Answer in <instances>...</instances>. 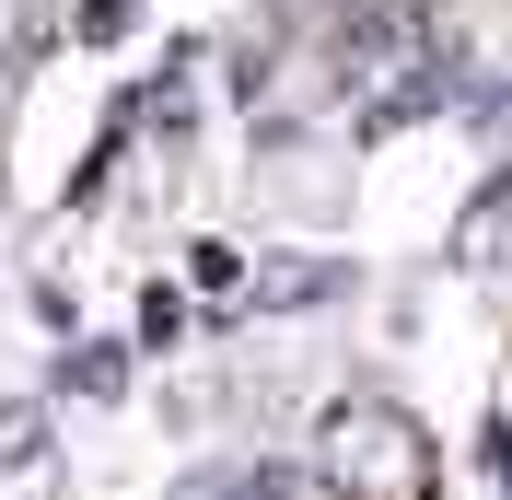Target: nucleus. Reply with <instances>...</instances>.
I'll use <instances>...</instances> for the list:
<instances>
[{
  "label": "nucleus",
  "mask_w": 512,
  "mask_h": 500,
  "mask_svg": "<svg viewBox=\"0 0 512 500\" xmlns=\"http://www.w3.org/2000/svg\"><path fill=\"white\" fill-rule=\"evenodd\" d=\"M326 489L338 500H431V431L384 396L326 407Z\"/></svg>",
  "instance_id": "1"
},
{
  "label": "nucleus",
  "mask_w": 512,
  "mask_h": 500,
  "mask_svg": "<svg viewBox=\"0 0 512 500\" xmlns=\"http://www.w3.org/2000/svg\"><path fill=\"white\" fill-rule=\"evenodd\" d=\"M326 280H338V268H315V256H268V268H256V303H326Z\"/></svg>",
  "instance_id": "2"
},
{
  "label": "nucleus",
  "mask_w": 512,
  "mask_h": 500,
  "mask_svg": "<svg viewBox=\"0 0 512 500\" xmlns=\"http://www.w3.org/2000/svg\"><path fill=\"white\" fill-rule=\"evenodd\" d=\"M35 442H47V419H35V407H0V466H24Z\"/></svg>",
  "instance_id": "3"
},
{
  "label": "nucleus",
  "mask_w": 512,
  "mask_h": 500,
  "mask_svg": "<svg viewBox=\"0 0 512 500\" xmlns=\"http://www.w3.org/2000/svg\"><path fill=\"white\" fill-rule=\"evenodd\" d=\"M70 384H82V396H117L128 361H117V349H82V361H70Z\"/></svg>",
  "instance_id": "4"
},
{
  "label": "nucleus",
  "mask_w": 512,
  "mask_h": 500,
  "mask_svg": "<svg viewBox=\"0 0 512 500\" xmlns=\"http://www.w3.org/2000/svg\"><path fill=\"white\" fill-rule=\"evenodd\" d=\"M128 12H140V0H94V12H82V35H117Z\"/></svg>",
  "instance_id": "5"
},
{
  "label": "nucleus",
  "mask_w": 512,
  "mask_h": 500,
  "mask_svg": "<svg viewBox=\"0 0 512 500\" xmlns=\"http://www.w3.org/2000/svg\"><path fill=\"white\" fill-rule=\"evenodd\" d=\"M501 489H512V466H501Z\"/></svg>",
  "instance_id": "6"
}]
</instances>
